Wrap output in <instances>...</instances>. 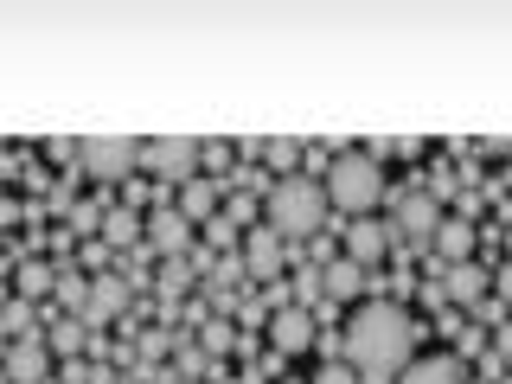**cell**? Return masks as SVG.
Returning <instances> with one entry per match:
<instances>
[{
	"instance_id": "cell-10",
	"label": "cell",
	"mask_w": 512,
	"mask_h": 384,
	"mask_svg": "<svg viewBox=\"0 0 512 384\" xmlns=\"http://www.w3.org/2000/svg\"><path fill=\"white\" fill-rule=\"evenodd\" d=\"M0 365H7L13 384H45V372H52V346H45V340H13Z\"/></svg>"
},
{
	"instance_id": "cell-14",
	"label": "cell",
	"mask_w": 512,
	"mask_h": 384,
	"mask_svg": "<svg viewBox=\"0 0 512 384\" xmlns=\"http://www.w3.org/2000/svg\"><path fill=\"white\" fill-rule=\"evenodd\" d=\"M448 301H461V308H474V301H487V288H493V276H487V269H480V263H455V269H448Z\"/></svg>"
},
{
	"instance_id": "cell-11",
	"label": "cell",
	"mask_w": 512,
	"mask_h": 384,
	"mask_svg": "<svg viewBox=\"0 0 512 384\" xmlns=\"http://www.w3.org/2000/svg\"><path fill=\"white\" fill-rule=\"evenodd\" d=\"M116 314H128V282L103 269V276H90V308L77 314V320H84V327H96V320H116Z\"/></svg>"
},
{
	"instance_id": "cell-33",
	"label": "cell",
	"mask_w": 512,
	"mask_h": 384,
	"mask_svg": "<svg viewBox=\"0 0 512 384\" xmlns=\"http://www.w3.org/2000/svg\"><path fill=\"white\" fill-rule=\"evenodd\" d=\"M186 384H192V378H186Z\"/></svg>"
},
{
	"instance_id": "cell-3",
	"label": "cell",
	"mask_w": 512,
	"mask_h": 384,
	"mask_svg": "<svg viewBox=\"0 0 512 384\" xmlns=\"http://www.w3.org/2000/svg\"><path fill=\"white\" fill-rule=\"evenodd\" d=\"M384 167L365 148H340L327 167V205H340L352 218H372V205H384Z\"/></svg>"
},
{
	"instance_id": "cell-17",
	"label": "cell",
	"mask_w": 512,
	"mask_h": 384,
	"mask_svg": "<svg viewBox=\"0 0 512 384\" xmlns=\"http://www.w3.org/2000/svg\"><path fill=\"white\" fill-rule=\"evenodd\" d=\"M429 244H436V250L448 256V269H455V263H468V250H474V224H468V218H442Z\"/></svg>"
},
{
	"instance_id": "cell-31",
	"label": "cell",
	"mask_w": 512,
	"mask_h": 384,
	"mask_svg": "<svg viewBox=\"0 0 512 384\" xmlns=\"http://www.w3.org/2000/svg\"><path fill=\"white\" fill-rule=\"evenodd\" d=\"M506 263H512V218H506Z\"/></svg>"
},
{
	"instance_id": "cell-4",
	"label": "cell",
	"mask_w": 512,
	"mask_h": 384,
	"mask_svg": "<svg viewBox=\"0 0 512 384\" xmlns=\"http://www.w3.org/2000/svg\"><path fill=\"white\" fill-rule=\"evenodd\" d=\"M199 167H205V148H199L192 135H160V141H141V173H154V180H167V186L199 180Z\"/></svg>"
},
{
	"instance_id": "cell-15",
	"label": "cell",
	"mask_w": 512,
	"mask_h": 384,
	"mask_svg": "<svg viewBox=\"0 0 512 384\" xmlns=\"http://www.w3.org/2000/svg\"><path fill=\"white\" fill-rule=\"evenodd\" d=\"M320 276H327V301H359L365 295V282H372V269H359V263H320Z\"/></svg>"
},
{
	"instance_id": "cell-7",
	"label": "cell",
	"mask_w": 512,
	"mask_h": 384,
	"mask_svg": "<svg viewBox=\"0 0 512 384\" xmlns=\"http://www.w3.org/2000/svg\"><path fill=\"white\" fill-rule=\"evenodd\" d=\"M314 333H320V320H314L308 308H295V301L269 314V346H276L282 359H295V352H308V346H314Z\"/></svg>"
},
{
	"instance_id": "cell-16",
	"label": "cell",
	"mask_w": 512,
	"mask_h": 384,
	"mask_svg": "<svg viewBox=\"0 0 512 384\" xmlns=\"http://www.w3.org/2000/svg\"><path fill=\"white\" fill-rule=\"evenodd\" d=\"M141 237H148V224H141V212H128V205H109V212H103V244H116V250H135Z\"/></svg>"
},
{
	"instance_id": "cell-9",
	"label": "cell",
	"mask_w": 512,
	"mask_h": 384,
	"mask_svg": "<svg viewBox=\"0 0 512 384\" xmlns=\"http://www.w3.org/2000/svg\"><path fill=\"white\" fill-rule=\"evenodd\" d=\"M384 250H391V224H378V218H352V224H346V263L378 269Z\"/></svg>"
},
{
	"instance_id": "cell-30",
	"label": "cell",
	"mask_w": 512,
	"mask_h": 384,
	"mask_svg": "<svg viewBox=\"0 0 512 384\" xmlns=\"http://www.w3.org/2000/svg\"><path fill=\"white\" fill-rule=\"evenodd\" d=\"M500 352H512V327H500Z\"/></svg>"
},
{
	"instance_id": "cell-23",
	"label": "cell",
	"mask_w": 512,
	"mask_h": 384,
	"mask_svg": "<svg viewBox=\"0 0 512 384\" xmlns=\"http://www.w3.org/2000/svg\"><path fill=\"white\" fill-rule=\"evenodd\" d=\"M0 333H13V340H32V301H7V308H0Z\"/></svg>"
},
{
	"instance_id": "cell-2",
	"label": "cell",
	"mask_w": 512,
	"mask_h": 384,
	"mask_svg": "<svg viewBox=\"0 0 512 384\" xmlns=\"http://www.w3.org/2000/svg\"><path fill=\"white\" fill-rule=\"evenodd\" d=\"M263 224L282 237V244L314 237L320 224H327V186H314L308 173H288V180H276V186H269V199H263Z\"/></svg>"
},
{
	"instance_id": "cell-1",
	"label": "cell",
	"mask_w": 512,
	"mask_h": 384,
	"mask_svg": "<svg viewBox=\"0 0 512 384\" xmlns=\"http://www.w3.org/2000/svg\"><path fill=\"white\" fill-rule=\"evenodd\" d=\"M346 352H352V365H359V378L391 384L416 359V320L397 308V301H365V308L346 320Z\"/></svg>"
},
{
	"instance_id": "cell-6",
	"label": "cell",
	"mask_w": 512,
	"mask_h": 384,
	"mask_svg": "<svg viewBox=\"0 0 512 384\" xmlns=\"http://www.w3.org/2000/svg\"><path fill=\"white\" fill-rule=\"evenodd\" d=\"M436 224H442V205H436V192H404V199H397L391 244H397V237H404V244H429V237H436Z\"/></svg>"
},
{
	"instance_id": "cell-25",
	"label": "cell",
	"mask_w": 512,
	"mask_h": 384,
	"mask_svg": "<svg viewBox=\"0 0 512 384\" xmlns=\"http://www.w3.org/2000/svg\"><path fill=\"white\" fill-rule=\"evenodd\" d=\"M199 333H205V352H224V346H231V327H224L218 314H205V320H199Z\"/></svg>"
},
{
	"instance_id": "cell-22",
	"label": "cell",
	"mask_w": 512,
	"mask_h": 384,
	"mask_svg": "<svg viewBox=\"0 0 512 384\" xmlns=\"http://www.w3.org/2000/svg\"><path fill=\"white\" fill-rule=\"evenodd\" d=\"M58 295H64V308H77V314L90 308V282L77 276V269H64V263H58Z\"/></svg>"
},
{
	"instance_id": "cell-26",
	"label": "cell",
	"mask_w": 512,
	"mask_h": 384,
	"mask_svg": "<svg viewBox=\"0 0 512 384\" xmlns=\"http://www.w3.org/2000/svg\"><path fill=\"white\" fill-rule=\"evenodd\" d=\"M314 384H359V372H352V365H320Z\"/></svg>"
},
{
	"instance_id": "cell-13",
	"label": "cell",
	"mask_w": 512,
	"mask_h": 384,
	"mask_svg": "<svg viewBox=\"0 0 512 384\" xmlns=\"http://www.w3.org/2000/svg\"><path fill=\"white\" fill-rule=\"evenodd\" d=\"M391 384H461V359H448V352H423V359H410Z\"/></svg>"
},
{
	"instance_id": "cell-19",
	"label": "cell",
	"mask_w": 512,
	"mask_h": 384,
	"mask_svg": "<svg viewBox=\"0 0 512 384\" xmlns=\"http://www.w3.org/2000/svg\"><path fill=\"white\" fill-rule=\"evenodd\" d=\"M13 282H20V301H45V295L58 288V269L39 263V256H26V263L13 269Z\"/></svg>"
},
{
	"instance_id": "cell-28",
	"label": "cell",
	"mask_w": 512,
	"mask_h": 384,
	"mask_svg": "<svg viewBox=\"0 0 512 384\" xmlns=\"http://www.w3.org/2000/svg\"><path fill=\"white\" fill-rule=\"evenodd\" d=\"M180 378H205V359H199V352H192V346L180 352Z\"/></svg>"
},
{
	"instance_id": "cell-21",
	"label": "cell",
	"mask_w": 512,
	"mask_h": 384,
	"mask_svg": "<svg viewBox=\"0 0 512 384\" xmlns=\"http://www.w3.org/2000/svg\"><path fill=\"white\" fill-rule=\"evenodd\" d=\"M52 352H64V359L84 352V320L77 314H52Z\"/></svg>"
},
{
	"instance_id": "cell-5",
	"label": "cell",
	"mask_w": 512,
	"mask_h": 384,
	"mask_svg": "<svg viewBox=\"0 0 512 384\" xmlns=\"http://www.w3.org/2000/svg\"><path fill=\"white\" fill-rule=\"evenodd\" d=\"M77 167L90 173V180L116 186L128 173L141 167V141H122V135H103V141H77Z\"/></svg>"
},
{
	"instance_id": "cell-12",
	"label": "cell",
	"mask_w": 512,
	"mask_h": 384,
	"mask_svg": "<svg viewBox=\"0 0 512 384\" xmlns=\"http://www.w3.org/2000/svg\"><path fill=\"white\" fill-rule=\"evenodd\" d=\"M141 244H148L154 256H186V244H192V224H186V218L167 205V212H154V218H148V237H141Z\"/></svg>"
},
{
	"instance_id": "cell-8",
	"label": "cell",
	"mask_w": 512,
	"mask_h": 384,
	"mask_svg": "<svg viewBox=\"0 0 512 384\" xmlns=\"http://www.w3.org/2000/svg\"><path fill=\"white\" fill-rule=\"evenodd\" d=\"M282 263H288V244L269 231V224H250V231H244V269H250V282H276Z\"/></svg>"
},
{
	"instance_id": "cell-32",
	"label": "cell",
	"mask_w": 512,
	"mask_h": 384,
	"mask_svg": "<svg viewBox=\"0 0 512 384\" xmlns=\"http://www.w3.org/2000/svg\"><path fill=\"white\" fill-rule=\"evenodd\" d=\"M0 384H13V378H7V365H0Z\"/></svg>"
},
{
	"instance_id": "cell-24",
	"label": "cell",
	"mask_w": 512,
	"mask_h": 384,
	"mask_svg": "<svg viewBox=\"0 0 512 384\" xmlns=\"http://www.w3.org/2000/svg\"><path fill=\"white\" fill-rule=\"evenodd\" d=\"M256 154H263L269 167H295V160H301V141H263Z\"/></svg>"
},
{
	"instance_id": "cell-29",
	"label": "cell",
	"mask_w": 512,
	"mask_h": 384,
	"mask_svg": "<svg viewBox=\"0 0 512 384\" xmlns=\"http://www.w3.org/2000/svg\"><path fill=\"white\" fill-rule=\"evenodd\" d=\"M493 288H500V301H512V263L493 269Z\"/></svg>"
},
{
	"instance_id": "cell-27",
	"label": "cell",
	"mask_w": 512,
	"mask_h": 384,
	"mask_svg": "<svg viewBox=\"0 0 512 384\" xmlns=\"http://www.w3.org/2000/svg\"><path fill=\"white\" fill-rule=\"evenodd\" d=\"M84 269H96V276H103V269H109V244H84Z\"/></svg>"
},
{
	"instance_id": "cell-20",
	"label": "cell",
	"mask_w": 512,
	"mask_h": 384,
	"mask_svg": "<svg viewBox=\"0 0 512 384\" xmlns=\"http://www.w3.org/2000/svg\"><path fill=\"white\" fill-rule=\"evenodd\" d=\"M288 295H295V308H308V314H314V301H327V276H320V263L295 269V288H288Z\"/></svg>"
},
{
	"instance_id": "cell-18",
	"label": "cell",
	"mask_w": 512,
	"mask_h": 384,
	"mask_svg": "<svg viewBox=\"0 0 512 384\" xmlns=\"http://www.w3.org/2000/svg\"><path fill=\"white\" fill-rule=\"evenodd\" d=\"M173 212H180L186 224H212V218H218V192L205 186V180H186V186H180V205H173Z\"/></svg>"
}]
</instances>
